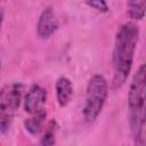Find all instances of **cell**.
Returning a JSON list of instances; mask_svg holds the SVG:
<instances>
[{"label": "cell", "mask_w": 146, "mask_h": 146, "mask_svg": "<svg viewBox=\"0 0 146 146\" xmlns=\"http://www.w3.org/2000/svg\"><path fill=\"white\" fill-rule=\"evenodd\" d=\"M0 71H1V62H0Z\"/></svg>", "instance_id": "13"}, {"label": "cell", "mask_w": 146, "mask_h": 146, "mask_svg": "<svg viewBox=\"0 0 146 146\" xmlns=\"http://www.w3.org/2000/svg\"><path fill=\"white\" fill-rule=\"evenodd\" d=\"M87 3L90 7L98 10V11H102V13H107L108 11V6H107L105 0H88Z\"/></svg>", "instance_id": "11"}, {"label": "cell", "mask_w": 146, "mask_h": 146, "mask_svg": "<svg viewBox=\"0 0 146 146\" xmlns=\"http://www.w3.org/2000/svg\"><path fill=\"white\" fill-rule=\"evenodd\" d=\"M108 94V83L102 74H95L88 82L83 116L87 122H94L100 114Z\"/></svg>", "instance_id": "2"}, {"label": "cell", "mask_w": 146, "mask_h": 146, "mask_svg": "<svg viewBox=\"0 0 146 146\" xmlns=\"http://www.w3.org/2000/svg\"><path fill=\"white\" fill-rule=\"evenodd\" d=\"M23 86L11 83L0 90V127L6 129L15 116L22 99Z\"/></svg>", "instance_id": "3"}, {"label": "cell", "mask_w": 146, "mask_h": 146, "mask_svg": "<svg viewBox=\"0 0 146 146\" xmlns=\"http://www.w3.org/2000/svg\"><path fill=\"white\" fill-rule=\"evenodd\" d=\"M57 27H58V23L52 8L51 7L44 8L38 21V25H36L38 35L42 39H48L55 33Z\"/></svg>", "instance_id": "6"}, {"label": "cell", "mask_w": 146, "mask_h": 146, "mask_svg": "<svg viewBox=\"0 0 146 146\" xmlns=\"http://www.w3.org/2000/svg\"><path fill=\"white\" fill-rule=\"evenodd\" d=\"M2 22H3V11H2V9H0V29H1Z\"/></svg>", "instance_id": "12"}, {"label": "cell", "mask_w": 146, "mask_h": 146, "mask_svg": "<svg viewBox=\"0 0 146 146\" xmlns=\"http://www.w3.org/2000/svg\"><path fill=\"white\" fill-rule=\"evenodd\" d=\"M0 1H3V0H0Z\"/></svg>", "instance_id": "14"}, {"label": "cell", "mask_w": 146, "mask_h": 146, "mask_svg": "<svg viewBox=\"0 0 146 146\" xmlns=\"http://www.w3.org/2000/svg\"><path fill=\"white\" fill-rule=\"evenodd\" d=\"M46 100H47L46 90L39 84H33L25 96L24 110L26 113L34 114V113L43 110Z\"/></svg>", "instance_id": "5"}, {"label": "cell", "mask_w": 146, "mask_h": 146, "mask_svg": "<svg viewBox=\"0 0 146 146\" xmlns=\"http://www.w3.org/2000/svg\"><path fill=\"white\" fill-rule=\"evenodd\" d=\"M146 0H127V13L130 18L141 21L145 16Z\"/></svg>", "instance_id": "9"}, {"label": "cell", "mask_w": 146, "mask_h": 146, "mask_svg": "<svg viewBox=\"0 0 146 146\" xmlns=\"http://www.w3.org/2000/svg\"><path fill=\"white\" fill-rule=\"evenodd\" d=\"M55 128H56V122L51 121L43 135V137L41 138L40 144L41 145H54L55 144Z\"/></svg>", "instance_id": "10"}, {"label": "cell", "mask_w": 146, "mask_h": 146, "mask_svg": "<svg viewBox=\"0 0 146 146\" xmlns=\"http://www.w3.org/2000/svg\"><path fill=\"white\" fill-rule=\"evenodd\" d=\"M138 36L139 29L131 22L124 23L116 32L112 62L114 71L112 86L114 89L122 87L127 81V78L131 71Z\"/></svg>", "instance_id": "1"}, {"label": "cell", "mask_w": 146, "mask_h": 146, "mask_svg": "<svg viewBox=\"0 0 146 146\" xmlns=\"http://www.w3.org/2000/svg\"><path fill=\"white\" fill-rule=\"evenodd\" d=\"M145 91H146V68H145V64H141L132 79L128 94V104L130 112L145 111Z\"/></svg>", "instance_id": "4"}, {"label": "cell", "mask_w": 146, "mask_h": 146, "mask_svg": "<svg viewBox=\"0 0 146 146\" xmlns=\"http://www.w3.org/2000/svg\"><path fill=\"white\" fill-rule=\"evenodd\" d=\"M46 119H47V112L44 110H41L32 114L31 117L26 119L24 121V127L31 135H34V136L39 135L43 129Z\"/></svg>", "instance_id": "8"}, {"label": "cell", "mask_w": 146, "mask_h": 146, "mask_svg": "<svg viewBox=\"0 0 146 146\" xmlns=\"http://www.w3.org/2000/svg\"><path fill=\"white\" fill-rule=\"evenodd\" d=\"M56 95L57 102L60 107H65L72 99L73 96V84L71 80L66 76H60L56 81Z\"/></svg>", "instance_id": "7"}]
</instances>
